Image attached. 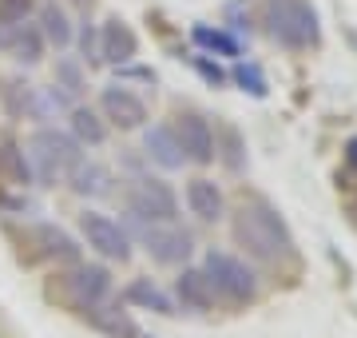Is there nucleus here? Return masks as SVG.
Instances as JSON below:
<instances>
[{"mask_svg":"<svg viewBox=\"0 0 357 338\" xmlns=\"http://www.w3.org/2000/svg\"><path fill=\"white\" fill-rule=\"evenodd\" d=\"M230 231H234V243L243 247V255L250 263H294V235L286 227V219L278 215V207H270L266 199H243L238 211L230 215Z\"/></svg>","mask_w":357,"mask_h":338,"instance_id":"1","label":"nucleus"},{"mask_svg":"<svg viewBox=\"0 0 357 338\" xmlns=\"http://www.w3.org/2000/svg\"><path fill=\"white\" fill-rule=\"evenodd\" d=\"M28 168H32V183L40 187H56V183L68 179V171L84 159V147L72 131L52 128V124H40L24 143Z\"/></svg>","mask_w":357,"mask_h":338,"instance_id":"2","label":"nucleus"},{"mask_svg":"<svg viewBox=\"0 0 357 338\" xmlns=\"http://www.w3.org/2000/svg\"><path fill=\"white\" fill-rule=\"evenodd\" d=\"M199 267H203V274L211 279V291H215L218 302L250 307V302L262 295L258 271H255V263L246 259V255H234V251H222V247H206Z\"/></svg>","mask_w":357,"mask_h":338,"instance_id":"3","label":"nucleus"},{"mask_svg":"<svg viewBox=\"0 0 357 338\" xmlns=\"http://www.w3.org/2000/svg\"><path fill=\"white\" fill-rule=\"evenodd\" d=\"M262 24L266 36L286 52H310L321 40L318 13L310 0H262Z\"/></svg>","mask_w":357,"mask_h":338,"instance_id":"4","label":"nucleus"},{"mask_svg":"<svg viewBox=\"0 0 357 338\" xmlns=\"http://www.w3.org/2000/svg\"><path fill=\"white\" fill-rule=\"evenodd\" d=\"M131 243H139L147 251V259L155 267H187L195 255V231H187L183 223H139V219H123Z\"/></svg>","mask_w":357,"mask_h":338,"instance_id":"5","label":"nucleus"},{"mask_svg":"<svg viewBox=\"0 0 357 338\" xmlns=\"http://www.w3.org/2000/svg\"><path fill=\"white\" fill-rule=\"evenodd\" d=\"M128 219L139 223H178V196L159 175H135L128 183Z\"/></svg>","mask_w":357,"mask_h":338,"instance_id":"6","label":"nucleus"},{"mask_svg":"<svg viewBox=\"0 0 357 338\" xmlns=\"http://www.w3.org/2000/svg\"><path fill=\"white\" fill-rule=\"evenodd\" d=\"M79 235H84V243L88 251H96L103 263H128L131 259V235L128 227L119 219H112L107 211L100 207H84L79 211Z\"/></svg>","mask_w":357,"mask_h":338,"instance_id":"7","label":"nucleus"},{"mask_svg":"<svg viewBox=\"0 0 357 338\" xmlns=\"http://www.w3.org/2000/svg\"><path fill=\"white\" fill-rule=\"evenodd\" d=\"M60 286L84 314H96L100 307L115 302V279L103 263H72V271L60 274Z\"/></svg>","mask_w":357,"mask_h":338,"instance_id":"8","label":"nucleus"},{"mask_svg":"<svg viewBox=\"0 0 357 338\" xmlns=\"http://www.w3.org/2000/svg\"><path fill=\"white\" fill-rule=\"evenodd\" d=\"M100 116L107 119V128L139 131L147 128V100L128 84H107L100 91Z\"/></svg>","mask_w":357,"mask_h":338,"instance_id":"9","label":"nucleus"},{"mask_svg":"<svg viewBox=\"0 0 357 338\" xmlns=\"http://www.w3.org/2000/svg\"><path fill=\"white\" fill-rule=\"evenodd\" d=\"M175 135H178V147L191 168H211L218 159V135L211 128V119L199 116V112H187V116L175 119Z\"/></svg>","mask_w":357,"mask_h":338,"instance_id":"10","label":"nucleus"},{"mask_svg":"<svg viewBox=\"0 0 357 338\" xmlns=\"http://www.w3.org/2000/svg\"><path fill=\"white\" fill-rule=\"evenodd\" d=\"M183 207H187V215H195V223H203V227H215V223L227 219V196H222V187L211 175L187 179V187H183Z\"/></svg>","mask_w":357,"mask_h":338,"instance_id":"11","label":"nucleus"},{"mask_svg":"<svg viewBox=\"0 0 357 338\" xmlns=\"http://www.w3.org/2000/svg\"><path fill=\"white\" fill-rule=\"evenodd\" d=\"M171 299H175L178 311H191V314H211L215 311V291H211V279L203 274V267H178L175 286H171Z\"/></svg>","mask_w":357,"mask_h":338,"instance_id":"12","label":"nucleus"},{"mask_svg":"<svg viewBox=\"0 0 357 338\" xmlns=\"http://www.w3.org/2000/svg\"><path fill=\"white\" fill-rule=\"evenodd\" d=\"M143 159L155 163L159 171L187 168V156H183V147H178L175 124H147V128H143Z\"/></svg>","mask_w":357,"mask_h":338,"instance_id":"13","label":"nucleus"},{"mask_svg":"<svg viewBox=\"0 0 357 338\" xmlns=\"http://www.w3.org/2000/svg\"><path fill=\"white\" fill-rule=\"evenodd\" d=\"M135 56H139V36L131 32L128 20L107 16V20L100 24V60L112 64V68H119V64H131Z\"/></svg>","mask_w":357,"mask_h":338,"instance_id":"14","label":"nucleus"},{"mask_svg":"<svg viewBox=\"0 0 357 338\" xmlns=\"http://www.w3.org/2000/svg\"><path fill=\"white\" fill-rule=\"evenodd\" d=\"M36 24L40 32H44V40H48V48H56V52H68L72 44H76V24H72V13H68L60 0H44L36 8Z\"/></svg>","mask_w":357,"mask_h":338,"instance_id":"15","label":"nucleus"},{"mask_svg":"<svg viewBox=\"0 0 357 338\" xmlns=\"http://www.w3.org/2000/svg\"><path fill=\"white\" fill-rule=\"evenodd\" d=\"M64 183L76 191L79 199H103L107 191H112V171L103 168L100 159H88V156H84L76 168L68 171Z\"/></svg>","mask_w":357,"mask_h":338,"instance_id":"16","label":"nucleus"},{"mask_svg":"<svg viewBox=\"0 0 357 338\" xmlns=\"http://www.w3.org/2000/svg\"><path fill=\"white\" fill-rule=\"evenodd\" d=\"M68 131L79 140V147L88 152V147H103L112 128H107V119L100 116V108H88V104H76L68 112Z\"/></svg>","mask_w":357,"mask_h":338,"instance_id":"17","label":"nucleus"},{"mask_svg":"<svg viewBox=\"0 0 357 338\" xmlns=\"http://www.w3.org/2000/svg\"><path fill=\"white\" fill-rule=\"evenodd\" d=\"M123 299L135 307V311H155V314H175V299H171V291L155 283V279H131L128 291H123Z\"/></svg>","mask_w":357,"mask_h":338,"instance_id":"18","label":"nucleus"},{"mask_svg":"<svg viewBox=\"0 0 357 338\" xmlns=\"http://www.w3.org/2000/svg\"><path fill=\"white\" fill-rule=\"evenodd\" d=\"M36 239L44 243V255L56 263H79V243L64 227H52V223H40L36 227Z\"/></svg>","mask_w":357,"mask_h":338,"instance_id":"19","label":"nucleus"},{"mask_svg":"<svg viewBox=\"0 0 357 338\" xmlns=\"http://www.w3.org/2000/svg\"><path fill=\"white\" fill-rule=\"evenodd\" d=\"M44 52H48V40H44V32H40L36 20H24V28H20V36H16L13 44V60L16 64H24V68H36L40 60H44Z\"/></svg>","mask_w":357,"mask_h":338,"instance_id":"20","label":"nucleus"},{"mask_svg":"<svg viewBox=\"0 0 357 338\" xmlns=\"http://www.w3.org/2000/svg\"><path fill=\"white\" fill-rule=\"evenodd\" d=\"M195 44L203 48V52H218V56H238V40L222 32V28H211V24H195L191 28Z\"/></svg>","mask_w":357,"mask_h":338,"instance_id":"21","label":"nucleus"},{"mask_svg":"<svg viewBox=\"0 0 357 338\" xmlns=\"http://www.w3.org/2000/svg\"><path fill=\"white\" fill-rule=\"evenodd\" d=\"M52 84H60V88L68 91V96H76L79 100V91H84V60H76V56H60L56 60V80Z\"/></svg>","mask_w":357,"mask_h":338,"instance_id":"22","label":"nucleus"},{"mask_svg":"<svg viewBox=\"0 0 357 338\" xmlns=\"http://www.w3.org/2000/svg\"><path fill=\"white\" fill-rule=\"evenodd\" d=\"M230 80L238 84L243 91H250V96H266V72L255 64V60H246V64H234V72H230Z\"/></svg>","mask_w":357,"mask_h":338,"instance_id":"23","label":"nucleus"},{"mask_svg":"<svg viewBox=\"0 0 357 338\" xmlns=\"http://www.w3.org/2000/svg\"><path fill=\"white\" fill-rule=\"evenodd\" d=\"M76 44H79V60H84V64H103L100 60V28L91 24V20H84V24L76 28Z\"/></svg>","mask_w":357,"mask_h":338,"instance_id":"24","label":"nucleus"},{"mask_svg":"<svg viewBox=\"0 0 357 338\" xmlns=\"http://www.w3.org/2000/svg\"><path fill=\"white\" fill-rule=\"evenodd\" d=\"M191 68H195V72H199V76L206 80V84H211V88H218V84H227V72H222L218 64H211V60H203V56H191Z\"/></svg>","mask_w":357,"mask_h":338,"instance_id":"25","label":"nucleus"},{"mask_svg":"<svg viewBox=\"0 0 357 338\" xmlns=\"http://www.w3.org/2000/svg\"><path fill=\"white\" fill-rule=\"evenodd\" d=\"M243 140H238V131H227V152H218V159H227V168L230 171H243L246 163H243Z\"/></svg>","mask_w":357,"mask_h":338,"instance_id":"26","label":"nucleus"},{"mask_svg":"<svg viewBox=\"0 0 357 338\" xmlns=\"http://www.w3.org/2000/svg\"><path fill=\"white\" fill-rule=\"evenodd\" d=\"M32 0H0V20H28Z\"/></svg>","mask_w":357,"mask_h":338,"instance_id":"27","label":"nucleus"},{"mask_svg":"<svg viewBox=\"0 0 357 338\" xmlns=\"http://www.w3.org/2000/svg\"><path fill=\"white\" fill-rule=\"evenodd\" d=\"M20 28H24V20H0V52H13Z\"/></svg>","mask_w":357,"mask_h":338,"instance_id":"28","label":"nucleus"},{"mask_svg":"<svg viewBox=\"0 0 357 338\" xmlns=\"http://www.w3.org/2000/svg\"><path fill=\"white\" fill-rule=\"evenodd\" d=\"M119 84H128V80H143V84H155V72L151 68H139V64H119Z\"/></svg>","mask_w":357,"mask_h":338,"instance_id":"29","label":"nucleus"},{"mask_svg":"<svg viewBox=\"0 0 357 338\" xmlns=\"http://www.w3.org/2000/svg\"><path fill=\"white\" fill-rule=\"evenodd\" d=\"M349 163L357 168V140H349Z\"/></svg>","mask_w":357,"mask_h":338,"instance_id":"30","label":"nucleus"}]
</instances>
